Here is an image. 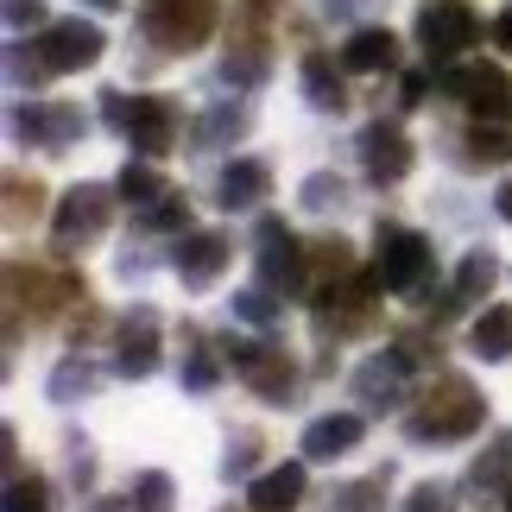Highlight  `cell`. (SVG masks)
<instances>
[{
  "mask_svg": "<svg viewBox=\"0 0 512 512\" xmlns=\"http://www.w3.org/2000/svg\"><path fill=\"white\" fill-rule=\"evenodd\" d=\"M481 424H487V399H481V386L468 380V373H437L430 399L405 418V437L418 443V449H430V443H468Z\"/></svg>",
  "mask_w": 512,
  "mask_h": 512,
  "instance_id": "1",
  "label": "cell"
},
{
  "mask_svg": "<svg viewBox=\"0 0 512 512\" xmlns=\"http://www.w3.org/2000/svg\"><path fill=\"white\" fill-rule=\"evenodd\" d=\"M222 7L215 0H140V38L159 57H190L196 45H209Z\"/></svg>",
  "mask_w": 512,
  "mask_h": 512,
  "instance_id": "2",
  "label": "cell"
},
{
  "mask_svg": "<svg viewBox=\"0 0 512 512\" xmlns=\"http://www.w3.org/2000/svg\"><path fill=\"white\" fill-rule=\"evenodd\" d=\"M7 291H13V317L32 310V323H51L57 310L70 304H89V285L76 279L70 266H7Z\"/></svg>",
  "mask_w": 512,
  "mask_h": 512,
  "instance_id": "3",
  "label": "cell"
},
{
  "mask_svg": "<svg viewBox=\"0 0 512 512\" xmlns=\"http://www.w3.org/2000/svg\"><path fill=\"white\" fill-rule=\"evenodd\" d=\"M443 95L462 102L475 121H494V127H512V70L500 64H443Z\"/></svg>",
  "mask_w": 512,
  "mask_h": 512,
  "instance_id": "4",
  "label": "cell"
},
{
  "mask_svg": "<svg viewBox=\"0 0 512 512\" xmlns=\"http://www.w3.org/2000/svg\"><path fill=\"white\" fill-rule=\"evenodd\" d=\"M114 196H121V190H102V184H70L64 196H57V209H51L57 253H76V247L102 241L108 222H114Z\"/></svg>",
  "mask_w": 512,
  "mask_h": 512,
  "instance_id": "5",
  "label": "cell"
},
{
  "mask_svg": "<svg viewBox=\"0 0 512 512\" xmlns=\"http://www.w3.org/2000/svg\"><path fill=\"white\" fill-rule=\"evenodd\" d=\"M373 272H380L386 291H424L430 285V266H437V253L418 228H399V222H380L373 228Z\"/></svg>",
  "mask_w": 512,
  "mask_h": 512,
  "instance_id": "6",
  "label": "cell"
},
{
  "mask_svg": "<svg viewBox=\"0 0 512 512\" xmlns=\"http://www.w3.org/2000/svg\"><path fill=\"white\" fill-rule=\"evenodd\" d=\"M253 266H260V285L272 291V298H298V291H310L304 241L279 222V215H260V234H253Z\"/></svg>",
  "mask_w": 512,
  "mask_h": 512,
  "instance_id": "7",
  "label": "cell"
},
{
  "mask_svg": "<svg viewBox=\"0 0 512 512\" xmlns=\"http://www.w3.org/2000/svg\"><path fill=\"white\" fill-rule=\"evenodd\" d=\"M373 291H386V285H380V272H373V279H367V272H348V285H342V291H336V285L317 291V298H310V304H317V336H323V342L367 336V329H373V304H380Z\"/></svg>",
  "mask_w": 512,
  "mask_h": 512,
  "instance_id": "8",
  "label": "cell"
},
{
  "mask_svg": "<svg viewBox=\"0 0 512 512\" xmlns=\"http://www.w3.org/2000/svg\"><path fill=\"white\" fill-rule=\"evenodd\" d=\"M222 354L234 361V373L247 380L253 399L266 405H291V386H298V367H291V354L279 342H234V336H215Z\"/></svg>",
  "mask_w": 512,
  "mask_h": 512,
  "instance_id": "9",
  "label": "cell"
},
{
  "mask_svg": "<svg viewBox=\"0 0 512 512\" xmlns=\"http://www.w3.org/2000/svg\"><path fill=\"white\" fill-rule=\"evenodd\" d=\"M468 45H481V19L468 0H430V7L418 13V51L430 57V64H456V57Z\"/></svg>",
  "mask_w": 512,
  "mask_h": 512,
  "instance_id": "10",
  "label": "cell"
},
{
  "mask_svg": "<svg viewBox=\"0 0 512 512\" xmlns=\"http://www.w3.org/2000/svg\"><path fill=\"white\" fill-rule=\"evenodd\" d=\"M83 133H89V114L76 108V102H19L13 108V140H32V146H45V152H70V146H83Z\"/></svg>",
  "mask_w": 512,
  "mask_h": 512,
  "instance_id": "11",
  "label": "cell"
},
{
  "mask_svg": "<svg viewBox=\"0 0 512 512\" xmlns=\"http://www.w3.org/2000/svg\"><path fill=\"white\" fill-rule=\"evenodd\" d=\"M228 260H234V241L222 228H184L171 247V272L184 279V291H209L228 272Z\"/></svg>",
  "mask_w": 512,
  "mask_h": 512,
  "instance_id": "12",
  "label": "cell"
},
{
  "mask_svg": "<svg viewBox=\"0 0 512 512\" xmlns=\"http://www.w3.org/2000/svg\"><path fill=\"white\" fill-rule=\"evenodd\" d=\"M159 310L152 304H133L121 323H114V373L121 380H152L159 373Z\"/></svg>",
  "mask_w": 512,
  "mask_h": 512,
  "instance_id": "13",
  "label": "cell"
},
{
  "mask_svg": "<svg viewBox=\"0 0 512 512\" xmlns=\"http://www.w3.org/2000/svg\"><path fill=\"white\" fill-rule=\"evenodd\" d=\"M121 133H127V146L140 152V159H165L177 146V133H184V108H177L171 95H133Z\"/></svg>",
  "mask_w": 512,
  "mask_h": 512,
  "instance_id": "14",
  "label": "cell"
},
{
  "mask_svg": "<svg viewBox=\"0 0 512 512\" xmlns=\"http://www.w3.org/2000/svg\"><path fill=\"white\" fill-rule=\"evenodd\" d=\"M102 51H108V38H102V26H89V19H51L45 38H38V57L51 64V76L102 64Z\"/></svg>",
  "mask_w": 512,
  "mask_h": 512,
  "instance_id": "15",
  "label": "cell"
},
{
  "mask_svg": "<svg viewBox=\"0 0 512 512\" xmlns=\"http://www.w3.org/2000/svg\"><path fill=\"white\" fill-rule=\"evenodd\" d=\"M405 361H399V354H367V361L361 367H354V380H348V392H354V399H361V411H367V418H386V411L392 405H399L405 399Z\"/></svg>",
  "mask_w": 512,
  "mask_h": 512,
  "instance_id": "16",
  "label": "cell"
},
{
  "mask_svg": "<svg viewBox=\"0 0 512 512\" xmlns=\"http://www.w3.org/2000/svg\"><path fill=\"white\" fill-rule=\"evenodd\" d=\"M367 437V411H323V418L304 424V462H342L348 449H361Z\"/></svg>",
  "mask_w": 512,
  "mask_h": 512,
  "instance_id": "17",
  "label": "cell"
},
{
  "mask_svg": "<svg viewBox=\"0 0 512 512\" xmlns=\"http://www.w3.org/2000/svg\"><path fill=\"white\" fill-rule=\"evenodd\" d=\"M411 165H418V152H411V140L399 127H386V121H373L361 133V171L373 177V184H405Z\"/></svg>",
  "mask_w": 512,
  "mask_h": 512,
  "instance_id": "18",
  "label": "cell"
},
{
  "mask_svg": "<svg viewBox=\"0 0 512 512\" xmlns=\"http://www.w3.org/2000/svg\"><path fill=\"white\" fill-rule=\"evenodd\" d=\"M449 159H456L462 171H487V165H512V127H494V121H475L468 133H449Z\"/></svg>",
  "mask_w": 512,
  "mask_h": 512,
  "instance_id": "19",
  "label": "cell"
},
{
  "mask_svg": "<svg viewBox=\"0 0 512 512\" xmlns=\"http://www.w3.org/2000/svg\"><path fill=\"white\" fill-rule=\"evenodd\" d=\"M247 127H253V108L234 102V95H222V102H209L203 114H196L190 152H222V146H234V140H247Z\"/></svg>",
  "mask_w": 512,
  "mask_h": 512,
  "instance_id": "20",
  "label": "cell"
},
{
  "mask_svg": "<svg viewBox=\"0 0 512 512\" xmlns=\"http://www.w3.org/2000/svg\"><path fill=\"white\" fill-rule=\"evenodd\" d=\"M266 196H272V171L260 159H234V165H222V177H215V203H222L228 215L260 209Z\"/></svg>",
  "mask_w": 512,
  "mask_h": 512,
  "instance_id": "21",
  "label": "cell"
},
{
  "mask_svg": "<svg viewBox=\"0 0 512 512\" xmlns=\"http://www.w3.org/2000/svg\"><path fill=\"white\" fill-rule=\"evenodd\" d=\"M304 487H310L304 462H279V468H266V475L247 481V506L253 512H298L304 506Z\"/></svg>",
  "mask_w": 512,
  "mask_h": 512,
  "instance_id": "22",
  "label": "cell"
},
{
  "mask_svg": "<svg viewBox=\"0 0 512 512\" xmlns=\"http://www.w3.org/2000/svg\"><path fill=\"white\" fill-rule=\"evenodd\" d=\"M399 64V38H392L386 26H354L348 32V45H342V70L354 76H380Z\"/></svg>",
  "mask_w": 512,
  "mask_h": 512,
  "instance_id": "23",
  "label": "cell"
},
{
  "mask_svg": "<svg viewBox=\"0 0 512 512\" xmlns=\"http://www.w3.org/2000/svg\"><path fill=\"white\" fill-rule=\"evenodd\" d=\"M298 76H304V102L317 108V114H342V108H348L342 70H336V57H329V51H304Z\"/></svg>",
  "mask_w": 512,
  "mask_h": 512,
  "instance_id": "24",
  "label": "cell"
},
{
  "mask_svg": "<svg viewBox=\"0 0 512 512\" xmlns=\"http://www.w3.org/2000/svg\"><path fill=\"white\" fill-rule=\"evenodd\" d=\"M304 272H310V291H329L354 272V247L342 234H317V241H304Z\"/></svg>",
  "mask_w": 512,
  "mask_h": 512,
  "instance_id": "25",
  "label": "cell"
},
{
  "mask_svg": "<svg viewBox=\"0 0 512 512\" xmlns=\"http://www.w3.org/2000/svg\"><path fill=\"white\" fill-rule=\"evenodd\" d=\"M512 487V430H494V443L468 462V494H506Z\"/></svg>",
  "mask_w": 512,
  "mask_h": 512,
  "instance_id": "26",
  "label": "cell"
},
{
  "mask_svg": "<svg viewBox=\"0 0 512 512\" xmlns=\"http://www.w3.org/2000/svg\"><path fill=\"white\" fill-rule=\"evenodd\" d=\"M468 354H475V361H506L512 354V304H494V310H481L475 317V329H468Z\"/></svg>",
  "mask_w": 512,
  "mask_h": 512,
  "instance_id": "27",
  "label": "cell"
},
{
  "mask_svg": "<svg viewBox=\"0 0 512 512\" xmlns=\"http://www.w3.org/2000/svg\"><path fill=\"white\" fill-rule=\"evenodd\" d=\"M215 336H203V329H184V386L190 392H215V380H222V361H215Z\"/></svg>",
  "mask_w": 512,
  "mask_h": 512,
  "instance_id": "28",
  "label": "cell"
},
{
  "mask_svg": "<svg viewBox=\"0 0 512 512\" xmlns=\"http://www.w3.org/2000/svg\"><path fill=\"white\" fill-rule=\"evenodd\" d=\"M494 285H500V260H494L487 247H468L462 266H456V285H449V291H456L462 304H475V298H487Z\"/></svg>",
  "mask_w": 512,
  "mask_h": 512,
  "instance_id": "29",
  "label": "cell"
},
{
  "mask_svg": "<svg viewBox=\"0 0 512 512\" xmlns=\"http://www.w3.org/2000/svg\"><path fill=\"white\" fill-rule=\"evenodd\" d=\"M114 190H121V203L146 209V203H159V196H165V177H159V165H152V159H127L121 177H114Z\"/></svg>",
  "mask_w": 512,
  "mask_h": 512,
  "instance_id": "30",
  "label": "cell"
},
{
  "mask_svg": "<svg viewBox=\"0 0 512 512\" xmlns=\"http://www.w3.org/2000/svg\"><path fill=\"white\" fill-rule=\"evenodd\" d=\"M298 203L310 209V215H342L348 209V184L336 171H310L304 184H298Z\"/></svg>",
  "mask_w": 512,
  "mask_h": 512,
  "instance_id": "31",
  "label": "cell"
},
{
  "mask_svg": "<svg viewBox=\"0 0 512 512\" xmlns=\"http://www.w3.org/2000/svg\"><path fill=\"white\" fill-rule=\"evenodd\" d=\"M386 481L392 475H361V481H342L329 494V512H386Z\"/></svg>",
  "mask_w": 512,
  "mask_h": 512,
  "instance_id": "32",
  "label": "cell"
},
{
  "mask_svg": "<svg viewBox=\"0 0 512 512\" xmlns=\"http://www.w3.org/2000/svg\"><path fill=\"white\" fill-rule=\"evenodd\" d=\"M260 449H266L260 430H234V437H228V456H222V481H228V487H234V481H253Z\"/></svg>",
  "mask_w": 512,
  "mask_h": 512,
  "instance_id": "33",
  "label": "cell"
},
{
  "mask_svg": "<svg viewBox=\"0 0 512 512\" xmlns=\"http://www.w3.org/2000/svg\"><path fill=\"white\" fill-rule=\"evenodd\" d=\"M140 228H146V234H184V228H190V196L165 190L159 203H146V209H140Z\"/></svg>",
  "mask_w": 512,
  "mask_h": 512,
  "instance_id": "34",
  "label": "cell"
},
{
  "mask_svg": "<svg viewBox=\"0 0 512 512\" xmlns=\"http://www.w3.org/2000/svg\"><path fill=\"white\" fill-rule=\"evenodd\" d=\"M89 392H95V367L83 361V354L57 361V373H51V399L57 405H76V399H89Z\"/></svg>",
  "mask_w": 512,
  "mask_h": 512,
  "instance_id": "35",
  "label": "cell"
},
{
  "mask_svg": "<svg viewBox=\"0 0 512 512\" xmlns=\"http://www.w3.org/2000/svg\"><path fill=\"white\" fill-rule=\"evenodd\" d=\"M45 209V184H26V177H7V228L19 234L26 222H38Z\"/></svg>",
  "mask_w": 512,
  "mask_h": 512,
  "instance_id": "36",
  "label": "cell"
},
{
  "mask_svg": "<svg viewBox=\"0 0 512 512\" xmlns=\"http://www.w3.org/2000/svg\"><path fill=\"white\" fill-rule=\"evenodd\" d=\"M51 76V64L38 57V45L26 51V45H7V83H13V95H26V89H38Z\"/></svg>",
  "mask_w": 512,
  "mask_h": 512,
  "instance_id": "37",
  "label": "cell"
},
{
  "mask_svg": "<svg viewBox=\"0 0 512 512\" xmlns=\"http://www.w3.org/2000/svg\"><path fill=\"white\" fill-rule=\"evenodd\" d=\"M234 317H241V323H253V329H272V323H279V298H272V291L266 285H253V291H234Z\"/></svg>",
  "mask_w": 512,
  "mask_h": 512,
  "instance_id": "38",
  "label": "cell"
},
{
  "mask_svg": "<svg viewBox=\"0 0 512 512\" xmlns=\"http://www.w3.org/2000/svg\"><path fill=\"white\" fill-rule=\"evenodd\" d=\"M133 506H140V512H171L177 506V487H171L165 468H146V475L133 481Z\"/></svg>",
  "mask_w": 512,
  "mask_h": 512,
  "instance_id": "39",
  "label": "cell"
},
{
  "mask_svg": "<svg viewBox=\"0 0 512 512\" xmlns=\"http://www.w3.org/2000/svg\"><path fill=\"white\" fill-rule=\"evenodd\" d=\"M7 512H51V487L38 475H13L7 481Z\"/></svg>",
  "mask_w": 512,
  "mask_h": 512,
  "instance_id": "40",
  "label": "cell"
},
{
  "mask_svg": "<svg viewBox=\"0 0 512 512\" xmlns=\"http://www.w3.org/2000/svg\"><path fill=\"white\" fill-rule=\"evenodd\" d=\"M392 354H399L405 367H437V354H443V348L430 342L424 329H405V336H392Z\"/></svg>",
  "mask_w": 512,
  "mask_h": 512,
  "instance_id": "41",
  "label": "cell"
},
{
  "mask_svg": "<svg viewBox=\"0 0 512 512\" xmlns=\"http://www.w3.org/2000/svg\"><path fill=\"white\" fill-rule=\"evenodd\" d=\"M399 512H456V494H449V487H437V481H418V487L405 494Z\"/></svg>",
  "mask_w": 512,
  "mask_h": 512,
  "instance_id": "42",
  "label": "cell"
},
{
  "mask_svg": "<svg viewBox=\"0 0 512 512\" xmlns=\"http://www.w3.org/2000/svg\"><path fill=\"white\" fill-rule=\"evenodd\" d=\"M38 19H45V0H7V26H13V32L38 26Z\"/></svg>",
  "mask_w": 512,
  "mask_h": 512,
  "instance_id": "43",
  "label": "cell"
},
{
  "mask_svg": "<svg viewBox=\"0 0 512 512\" xmlns=\"http://www.w3.org/2000/svg\"><path fill=\"white\" fill-rule=\"evenodd\" d=\"M64 449H70V475H76V487L95 481V456H89V443H83V437H70Z\"/></svg>",
  "mask_w": 512,
  "mask_h": 512,
  "instance_id": "44",
  "label": "cell"
},
{
  "mask_svg": "<svg viewBox=\"0 0 512 512\" xmlns=\"http://www.w3.org/2000/svg\"><path fill=\"white\" fill-rule=\"evenodd\" d=\"M127 108H133V95H121V89H108V95H102V121H108L114 133L127 127Z\"/></svg>",
  "mask_w": 512,
  "mask_h": 512,
  "instance_id": "45",
  "label": "cell"
},
{
  "mask_svg": "<svg viewBox=\"0 0 512 512\" xmlns=\"http://www.w3.org/2000/svg\"><path fill=\"white\" fill-rule=\"evenodd\" d=\"M424 95H430V76H424V70H411L405 83H399V108H418Z\"/></svg>",
  "mask_w": 512,
  "mask_h": 512,
  "instance_id": "46",
  "label": "cell"
},
{
  "mask_svg": "<svg viewBox=\"0 0 512 512\" xmlns=\"http://www.w3.org/2000/svg\"><path fill=\"white\" fill-rule=\"evenodd\" d=\"M494 45L512 57V7H500V19H494Z\"/></svg>",
  "mask_w": 512,
  "mask_h": 512,
  "instance_id": "47",
  "label": "cell"
},
{
  "mask_svg": "<svg viewBox=\"0 0 512 512\" xmlns=\"http://www.w3.org/2000/svg\"><path fill=\"white\" fill-rule=\"evenodd\" d=\"M494 209H500V222H512V177H506V184L494 190Z\"/></svg>",
  "mask_w": 512,
  "mask_h": 512,
  "instance_id": "48",
  "label": "cell"
},
{
  "mask_svg": "<svg viewBox=\"0 0 512 512\" xmlns=\"http://www.w3.org/2000/svg\"><path fill=\"white\" fill-rule=\"evenodd\" d=\"M89 512H140V506H133V500H114V494H102V500H95Z\"/></svg>",
  "mask_w": 512,
  "mask_h": 512,
  "instance_id": "49",
  "label": "cell"
},
{
  "mask_svg": "<svg viewBox=\"0 0 512 512\" xmlns=\"http://www.w3.org/2000/svg\"><path fill=\"white\" fill-rule=\"evenodd\" d=\"M361 7H367V0H329V13H342V19H348V13H361Z\"/></svg>",
  "mask_w": 512,
  "mask_h": 512,
  "instance_id": "50",
  "label": "cell"
},
{
  "mask_svg": "<svg viewBox=\"0 0 512 512\" xmlns=\"http://www.w3.org/2000/svg\"><path fill=\"white\" fill-rule=\"evenodd\" d=\"M89 7H102V13H114V7H127V0H89Z\"/></svg>",
  "mask_w": 512,
  "mask_h": 512,
  "instance_id": "51",
  "label": "cell"
},
{
  "mask_svg": "<svg viewBox=\"0 0 512 512\" xmlns=\"http://www.w3.org/2000/svg\"><path fill=\"white\" fill-rule=\"evenodd\" d=\"M506 512H512V487H506Z\"/></svg>",
  "mask_w": 512,
  "mask_h": 512,
  "instance_id": "52",
  "label": "cell"
},
{
  "mask_svg": "<svg viewBox=\"0 0 512 512\" xmlns=\"http://www.w3.org/2000/svg\"><path fill=\"white\" fill-rule=\"evenodd\" d=\"M228 512H234V506H228Z\"/></svg>",
  "mask_w": 512,
  "mask_h": 512,
  "instance_id": "53",
  "label": "cell"
}]
</instances>
